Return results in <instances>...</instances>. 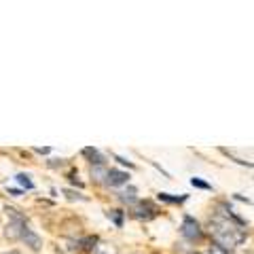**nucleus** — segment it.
I'll use <instances>...</instances> for the list:
<instances>
[{"instance_id":"nucleus-1","label":"nucleus","mask_w":254,"mask_h":254,"mask_svg":"<svg viewBox=\"0 0 254 254\" xmlns=\"http://www.w3.org/2000/svg\"><path fill=\"white\" fill-rule=\"evenodd\" d=\"M210 235L214 237L218 248L222 250H233L246 240V231L237 225L235 220H231L225 214H216L210 218Z\"/></svg>"},{"instance_id":"nucleus-2","label":"nucleus","mask_w":254,"mask_h":254,"mask_svg":"<svg viewBox=\"0 0 254 254\" xmlns=\"http://www.w3.org/2000/svg\"><path fill=\"white\" fill-rule=\"evenodd\" d=\"M180 233L187 237L189 242H199L201 240V227H199V222H197L195 218H190V216H185V220H182V227H180Z\"/></svg>"},{"instance_id":"nucleus-3","label":"nucleus","mask_w":254,"mask_h":254,"mask_svg":"<svg viewBox=\"0 0 254 254\" xmlns=\"http://www.w3.org/2000/svg\"><path fill=\"white\" fill-rule=\"evenodd\" d=\"M21 240L26 242V246H30L32 250H41V246H43V240H41V237H38L34 231H32L28 225L23 227V231H21Z\"/></svg>"},{"instance_id":"nucleus-4","label":"nucleus","mask_w":254,"mask_h":254,"mask_svg":"<svg viewBox=\"0 0 254 254\" xmlns=\"http://www.w3.org/2000/svg\"><path fill=\"white\" fill-rule=\"evenodd\" d=\"M133 216H138V218H150V216H155V208L148 201H138L136 205H133Z\"/></svg>"},{"instance_id":"nucleus-5","label":"nucleus","mask_w":254,"mask_h":254,"mask_svg":"<svg viewBox=\"0 0 254 254\" xmlns=\"http://www.w3.org/2000/svg\"><path fill=\"white\" fill-rule=\"evenodd\" d=\"M127 174L121 172V170H108V178H106V185L110 187H119V185H125L127 182Z\"/></svg>"},{"instance_id":"nucleus-6","label":"nucleus","mask_w":254,"mask_h":254,"mask_svg":"<svg viewBox=\"0 0 254 254\" xmlns=\"http://www.w3.org/2000/svg\"><path fill=\"white\" fill-rule=\"evenodd\" d=\"M91 176H93L95 182H106L108 170L104 168V165H95V168H91Z\"/></svg>"},{"instance_id":"nucleus-7","label":"nucleus","mask_w":254,"mask_h":254,"mask_svg":"<svg viewBox=\"0 0 254 254\" xmlns=\"http://www.w3.org/2000/svg\"><path fill=\"white\" fill-rule=\"evenodd\" d=\"M119 197H121V201L133 203V201H136V189H127V190H121V193H119Z\"/></svg>"},{"instance_id":"nucleus-8","label":"nucleus","mask_w":254,"mask_h":254,"mask_svg":"<svg viewBox=\"0 0 254 254\" xmlns=\"http://www.w3.org/2000/svg\"><path fill=\"white\" fill-rule=\"evenodd\" d=\"M17 182L26 189H32V180H30V176H26V174H17Z\"/></svg>"},{"instance_id":"nucleus-9","label":"nucleus","mask_w":254,"mask_h":254,"mask_svg":"<svg viewBox=\"0 0 254 254\" xmlns=\"http://www.w3.org/2000/svg\"><path fill=\"white\" fill-rule=\"evenodd\" d=\"M159 199H161V201H170V203H178V201H185V197H170V195L161 193V195H159Z\"/></svg>"},{"instance_id":"nucleus-10","label":"nucleus","mask_w":254,"mask_h":254,"mask_svg":"<svg viewBox=\"0 0 254 254\" xmlns=\"http://www.w3.org/2000/svg\"><path fill=\"white\" fill-rule=\"evenodd\" d=\"M208 254H229V252H225L222 248H218V246H212V248H210V252H208Z\"/></svg>"},{"instance_id":"nucleus-11","label":"nucleus","mask_w":254,"mask_h":254,"mask_svg":"<svg viewBox=\"0 0 254 254\" xmlns=\"http://www.w3.org/2000/svg\"><path fill=\"white\" fill-rule=\"evenodd\" d=\"M193 187H199V189H210V185H205V182L197 180V178H193Z\"/></svg>"},{"instance_id":"nucleus-12","label":"nucleus","mask_w":254,"mask_h":254,"mask_svg":"<svg viewBox=\"0 0 254 254\" xmlns=\"http://www.w3.org/2000/svg\"><path fill=\"white\" fill-rule=\"evenodd\" d=\"M4 254H21V252H17V250H11V252H4Z\"/></svg>"}]
</instances>
